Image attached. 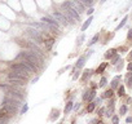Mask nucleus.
Masks as SVG:
<instances>
[{
	"instance_id": "obj_1",
	"label": "nucleus",
	"mask_w": 132,
	"mask_h": 124,
	"mask_svg": "<svg viewBox=\"0 0 132 124\" xmlns=\"http://www.w3.org/2000/svg\"><path fill=\"white\" fill-rule=\"evenodd\" d=\"M16 60H25V61H29V62H31L32 65H35V66L38 67V70L43 69V66H44V56H40V54L32 52V51H21V52L17 54Z\"/></svg>"
},
{
	"instance_id": "obj_2",
	"label": "nucleus",
	"mask_w": 132,
	"mask_h": 124,
	"mask_svg": "<svg viewBox=\"0 0 132 124\" xmlns=\"http://www.w3.org/2000/svg\"><path fill=\"white\" fill-rule=\"evenodd\" d=\"M25 35L31 40L36 43L38 45L39 44H44V32H41L40 30L38 29H34V27H27L25 30Z\"/></svg>"
},
{
	"instance_id": "obj_3",
	"label": "nucleus",
	"mask_w": 132,
	"mask_h": 124,
	"mask_svg": "<svg viewBox=\"0 0 132 124\" xmlns=\"http://www.w3.org/2000/svg\"><path fill=\"white\" fill-rule=\"evenodd\" d=\"M10 69H12V71L21 72V74H26V75L34 74V71H32L24 61H19V62H17V63H12V65H10Z\"/></svg>"
},
{
	"instance_id": "obj_4",
	"label": "nucleus",
	"mask_w": 132,
	"mask_h": 124,
	"mask_svg": "<svg viewBox=\"0 0 132 124\" xmlns=\"http://www.w3.org/2000/svg\"><path fill=\"white\" fill-rule=\"evenodd\" d=\"M62 5H65L66 7V9L69 10V13L74 17V19L76 21V23H78V22H80L82 21V16L79 14V12H78V9H76L74 5H73V3L70 2V0H66V2L62 4Z\"/></svg>"
},
{
	"instance_id": "obj_5",
	"label": "nucleus",
	"mask_w": 132,
	"mask_h": 124,
	"mask_svg": "<svg viewBox=\"0 0 132 124\" xmlns=\"http://www.w3.org/2000/svg\"><path fill=\"white\" fill-rule=\"evenodd\" d=\"M3 105H9V106H13L16 109L19 110V107H22V101L17 100V98H13V97H10V96H5L3 98Z\"/></svg>"
},
{
	"instance_id": "obj_6",
	"label": "nucleus",
	"mask_w": 132,
	"mask_h": 124,
	"mask_svg": "<svg viewBox=\"0 0 132 124\" xmlns=\"http://www.w3.org/2000/svg\"><path fill=\"white\" fill-rule=\"evenodd\" d=\"M52 16L54 17V19H56L57 22H60V25H62V26H70L69 22H68V18L65 17V14L61 12V10H53Z\"/></svg>"
},
{
	"instance_id": "obj_7",
	"label": "nucleus",
	"mask_w": 132,
	"mask_h": 124,
	"mask_svg": "<svg viewBox=\"0 0 132 124\" xmlns=\"http://www.w3.org/2000/svg\"><path fill=\"white\" fill-rule=\"evenodd\" d=\"M18 112V109L13 107V106H9V105H3L2 109H0V114H3L5 116H13L14 114H17Z\"/></svg>"
},
{
	"instance_id": "obj_8",
	"label": "nucleus",
	"mask_w": 132,
	"mask_h": 124,
	"mask_svg": "<svg viewBox=\"0 0 132 124\" xmlns=\"http://www.w3.org/2000/svg\"><path fill=\"white\" fill-rule=\"evenodd\" d=\"M40 22H43V23H47V25H51V26H53V27H56V29H61V25H60V22H57L54 18H52V17H48V16H44V17H41L40 18Z\"/></svg>"
},
{
	"instance_id": "obj_9",
	"label": "nucleus",
	"mask_w": 132,
	"mask_h": 124,
	"mask_svg": "<svg viewBox=\"0 0 132 124\" xmlns=\"http://www.w3.org/2000/svg\"><path fill=\"white\" fill-rule=\"evenodd\" d=\"M30 75H26V74H21V72H16V71H10L8 74V79H18V80H24V82H27L29 80Z\"/></svg>"
},
{
	"instance_id": "obj_10",
	"label": "nucleus",
	"mask_w": 132,
	"mask_h": 124,
	"mask_svg": "<svg viewBox=\"0 0 132 124\" xmlns=\"http://www.w3.org/2000/svg\"><path fill=\"white\" fill-rule=\"evenodd\" d=\"M70 2L73 3V5L78 9V12H79V14L80 16H83L84 14V12H85V7L83 5V3L82 2H79V0H70Z\"/></svg>"
},
{
	"instance_id": "obj_11",
	"label": "nucleus",
	"mask_w": 132,
	"mask_h": 124,
	"mask_svg": "<svg viewBox=\"0 0 132 124\" xmlns=\"http://www.w3.org/2000/svg\"><path fill=\"white\" fill-rule=\"evenodd\" d=\"M85 61H87V58H85V56L83 54V56H80V57L76 60V62H75V65H74V67L76 70H80V69H83V66H84V63H85Z\"/></svg>"
},
{
	"instance_id": "obj_12",
	"label": "nucleus",
	"mask_w": 132,
	"mask_h": 124,
	"mask_svg": "<svg viewBox=\"0 0 132 124\" xmlns=\"http://www.w3.org/2000/svg\"><path fill=\"white\" fill-rule=\"evenodd\" d=\"M8 84H10V85H17V87H25L26 82L18 80V79H8Z\"/></svg>"
},
{
	"instance_id": "obj_13",
	"label": "nucleus",
	"mask_w": 132,
	"mask_h": 124,
	"mask_svg": "<svg viewBox=\"0 0 132 124\" xmlns=\"http://www.w3.org/2000/svg\"><path fill=\"white\" fill-rule=\"evenodd\" d=\"M92 21H93V17L92 16H90L87 18V21H84V23L82 25V27H80V31L82 32H84V31H87V29L91 26V23H92Z\"/></svg>"
},
{
	"instance_id": "obj_14",
	"label": "nucleus",
	"mask_w": 132,
	"mask_h": 124,
	"mask_svg": "<svg viewBox=\"0 0 132 124\" xmlns=\"http://www.w3.org/2000/svg\"><path fill=\"white\" fill-rule=\"evenodd\" d=\"M60 116V110L58 109H52L51 111V115H49V120L51 121H56Z\"/></svg>"
},
{
	"instance_id": "obj_15",
	"label": "nucleus",
	"mask_w": 132,
	"mask_h": 124,
	"mask_svg": "<svg viewBox=\"0 0 132 124\" xmlns=\"http://www.w3.org/2000/svg\"><path fill=\"white\" fill-rule=\"evenodd\" d=\"M54 43H56V41H54L53 38L44 39V45H46V49H47V51H51V49H52V47H53V44H54Z\"/></svg>"
},
{
	"instance_id": "obj_16",
	"label": "nucleus",
	"mask_w": 132,
	"mask_h": 124,
	"mask_svg": "<svg viewBox=\"0 0 132 124\" xmlns=\"http://www.w3.org/2000/svg\"><path fill=\"white\" fill-rule=\"evenodd\" d=\"M73 107H74V102H73V101H68L66 105H65L63 112H65V114H69L70 111H73Z\"/></svg>"
},
{
	"instance_id": "obj_17",
	"label": "nucleus",
	"mask_w": 132,
	"mask_h": 124,
	"mask_svg": "<svg viewBox=\"0 0 132 124\" xmlns=\"http://www.w3.org/2000/svg\"><path fill=\"white\" fill-rule=\"evenodd\" d=\"M93 74V71L92 70H90V69H87V70H84V72H83V75H82V82L84 83L85 80H87V79L88 78H90L91 75Z\"/></svg>"
},
{
	"instance_id": "obj_18",
	"label": "nucleus",
	"mask_w": 132,
	"mask_h": 124,
	"mask_svg": "<svg viewBox=\"0 0 132 124\" xmlns=\"http://www.w3.org/2000/svg\"><path fill=\"white\" fill-rule=\"evenodd\" d=\"M114 56H117V49H109L105 53V58L106 60H110V58H113Z\"/></svg>"
},
{
	"instance_id": "obj_19",
	"label": "nucleus",
	"mask_w": 132,
	"mask_h": 124,
	"mask_svg": "<svg viewBox=\"0 0 132 124\" xmlns=\"http://www.w3.org/2000/svg\"><path fill=\"white\" fill-rule=\"evenodd\" d=\"M79 2H82L85 8H93V5H95V3H96L95 0H79Z\"/></svg>"
},
{
	"instance_id": "obj_20",
	"label": "nucleus",
	"mask_w": 132,
	"mask_h": 124,
	"mask_svg": "<svg viewBox=\"0 0 132 124\" xmlns=\"http://www.w3.org/2000/svg\"><path fill=\"white\" fill-rule=\"evenodd\" d=\"M84 39H85V34L84 32H82L80 35L76 38V47H80L82 44H83V41H84Z\"/></svg>"
},
{
	"instance_id": "obj_21",
	"label": "nucleus",
	"mask_w": 132,
	"mask_h": 124,
	"mask_svg": "<svg viewBox=\"0 0 132 124\" xmlns=\"http://www.w3.org/2000/svg\"><path fill=\"white\" fill-rule=\"evenodd\" d=\"M95 98H96V89H91L90 94H88V97H87V102H92Z\"/></svg>"
},
{
	"instance_id": "obj_22",
	"label": "nucleus",
	"mask_w": 132,
	"mask_h": 124,
	"mask_svg": "<svg viewBox=\"0 0 132 124\" xmlns=\"http://www.w3.org/2000/svg\"><path fill=\"white\" fill-rule=\"evenodd\" d=\"M126 83H127V85L129 88L132 87V71H129V72L126 74Z\"/></svg>"
},
{
	"instance_id": "obj_23",
	"label": "nucleus",
	"mask_w": 132,
	"mask_h": 124,
	"mask_svg": "<svg viewBox=\"0 0 132 124\" xmlns=\"http://www.w3.org/2000/svg\"><path fill=\"white\" fill-rule=\"evenodd\" d=\"M98 39H100V34H96V35L91 39V41L88 43V47H92V45H95V44L98 41Z\"/></svg>"
},
{
	"instance_id": "obj_24",
	"label": "nucleus",
	"mask_w": 132,
	"mask_h": 124,
	"mask_svg": "<svg viewBox=\"0 0 132 124\" xmlns=\"http://www.w3.org/2000/svg\"><path fill=\"white\" fill-rule=\"evenodd\" d=\"M95 109H96V104L93 102V101H92V102H88V105H87V112H93L95 111Z\"/></svg>"
},
{
	"instance_id": "obj_25",
	"label": "nucleus",
	"mask_w": 132,
	"mask_h": 124,
	"mask_svg": "<svg viewBox=\"0 0 132 124\" xmlns=\"http://www.w3.org/2000/svg\"><path fill=\"white\" fill-rule=\"evenodd\" d=\"M113 94H114V91H113L112 88H110V89H107V91H105V92H104V94H102V97H101V98H110Z\"/></svg>"
},
{
	"instance_id": "obj_26",
	"label": "nucleus",
	"mask_w": 132,
	"mask_h": 124,
	"mask_svg": "<svg viewBox=\"0 0 132 124\" xmlns=\"http://www.w3.org/2000/svg\"><path fill=\"white\" fill-rule=\"evenodd\" d=\"M127 21H128V16H124V17H123V19L120 21V23L117 26V30H115V31H118V30H120V29H122V27L126 25V22H127Z\"/></svg>"
},
{
	"instance_id": "obj_27",
	"label": "nucleus",
	"mask_w": 132,
	"mask_h": 124,
	"mask_svg": "<svg viewBox=\"0 0 132 124\" xmlns=\"http://www.w3.org/2000/svg\"><path fill=\"white\" fill-rule=\"evenodd\" d=\"M106 66H107V62H104V63H101L100 66L97 67V70H96V74H101L105 69H106Z\"/></svg>"
},
{
	"instance_id": "obj_28",
	"label": "nucleus",
	"mask_w": 132,
	"mask_h": 124,
	"mask_svg": "<svg viewBox=\"0 0 132 124\" xmlns=\"http://www.w3.org/2000/svg\"><path fill=\"white\" fill-rule=\"evenodd\" d=\"M119 80H120V76H119V75H118V76H115V78L113 79V82H112V89H115V88L118 87Z\"/></svg>"
},
{
	"instance_id": "obj_29",
	"label": "nucleus",
	"mask_w": 132,
	"mask_h": 124,
	"mask_svg": "<svg viewBox=\"0 0 132 124\" xmlns=\"http://www.w3.org/2000/svg\"><path fill=\"white\" fill-rule=\"evenodd\" d=\"M8 123H9V116L0 114V124H8Z\"/></svg>"
},
{
	"instance_id": "obj_30",
	"label": "nucleus",
	"mask_w": 132,
	"mask_h": 124,
	"mask_svg": "<svg viewBox=\"0 0 132 124\" xmlns=\"http://www.w3.org/2000/svg\"><path fill=\"white\" fill-rule=\"evenodd\" d=\"M27 111H29V105L27 104H24V105H22V107H21V110H19V114L24 115V114H26Z\"/></svg>"
},
{
	"instance_id": "obj_31",
	"label": "nucleus",
	"mask_w": 132,
	"mask_h": 124,
	"mask_svg": "<svg viewBox=\"0 0 132 124\" xmlns=\"http://www.w3.org/2000/svg\"><path fill=\"white\" fill-rule=\"evenodd\" d=\"M126 112H127V106L126 105H122L119 109V115H126Z\"/></svg>"
},
{
	"instance_id": "obj_32",
	"label": "nucleus",
	"mask_w": 132,
	"mask_h": 124,
	"mask_svg": "<svg viewBox=\"0 0 132 124\" xmlns=\"http://www.w3.org/2000/svg\"><path fill=\"white\" fill-rule=\"evenodd\" d=\"M70 67H71V66H69V65H68V66H63L62 69H60V70H58V75H62L65 71H68V70L70 69Z\"/></svg>"
},
{
	"instance_id": "obj_33",
	"label": "nucleus",
	"mask_w": 132,
	"mask_h": 124,
	"mask_svg": "<svg viewBox=\"0 0 132 124\" xmlns=\"http://www.w3.org/2000/svg\"><path fill=\"white\" fill-rule=\"evenodd\" d=\"M79 76H80V71L79 70H76L74 74H73V76H71V79H73V80L75 82L76 80V79H79Z\"/></svg>"
},
{
	"instance_id": "obj_34",
	"label": "nucleus",
	"mask_w": 132,
	"mask_h": 124,
	"mask_svg": "<svg viewBox=\"0 0 132 124\" xmlns=\"http://www.w3.org/2000/svg\"><path fill=\"white\" fill-rule=\"evenodd\" d=\"M119 61H120V57H119V56H114V57L112 58V62H110V63H112V65H117Z\"/></svg>"
},
{
	"instance_id": "obj_35",
	"label": "nucleus",
	"mask_w": 132,
	"mask_h": 124,
	"mask_svg": "<svg viewBox=\"0 0 132 124\" xmlns=\"http://www.w3.org/2000/svg\"><path fill=\"white\" fill-rule=\"evenodd\" d=\"M118 96H119V97L124 96V87H123V85H120V87L118 88Z\"/></svg>"
},
{
	"instance_id": "obj_36",
	"label": "nucleus",
	"mask_w": 132,
	"mask_h": 124,
	"mask_svg": "<svg viewBox=\"0 0 132 124\" xmlns=\"http://www.w3.org/2000/svg\"><path fill=\"white\" fill-rule=\"evenodd\" d=\"M106 82H107V79H106L105 76H102V78H101V80H100V84H98V87H101V88L105 87V85H106Z\"/></svg>"
},
{
	"instance_id": "obj_37",
	"label": "nucleus",
	"mask_w": 132,
	"mask_h": 124,
	"mask_svg": "<svg viewBox=\"0 0 132 124\" xmlns=\"http://www.w3.org/2000/svg\"><path fill=\"white\" fill-rule=\"evenodd\" d=\"M80 106H82V104H80V102H76V104H74V107H73V110H74L75 112H78V111L80 110Z\"/></svg>"
},
{
	"instance_id": "obj_38",
	"label": "nucleus",
	"mask_w": 132,
	"mask_h": 124,
	"mask_svg": "<svg viewBox=\"0 0 132 124\" xmlns=\"http://www.w3.org/2000/svg\"><path fill=\"white\" fill-rule=\"evenodd\" d=\"M93 102L96 104V106H100L101 102H102V98H101V97H96V98L93 100Z\"/></svg>"
},
{
	"instance_id": "obj_39",
	"label": "nucleus",
	"mask_w": 132,
	"mask_h": 124,
	"mask_svg": "<svg viewBox=\"0 0 132 124\" xmlns=\"http://www.w3.org/2000/svg\"><path fill=\"white\" fill-rule=\"evenodd\" d=\"M93 53H95V51H93V49H88V51H87V53L84 54V56H85V58H90Z\"/></svg>"
},
{
	"instance_id": "obj_40",
	"label": "nucleus",
	"mask_w": 132,
	"mask_h": 124,
	"mask_svg": "<svg viewBox=\"0 0 132 124\" xmlns=\"http://www.w3.org/2000/svg\"><path fill=\"white\" fill-rule=\"evenodd\" d=\"M88 94H90V89H87V91H84V92H83V94H82V98H83V101H87V97H88Z\"/></svg>"
},
{
	"instance_id": "obj_41",
	"label": "nucleus",
	"mask_w": 132,
	"mask_h": 124,
	"mask_svg": "<svg viewBox=\"0 0 132 124\" xmlns=\"http://www.w3.org/2000/svg\"><path fill=\"white\" fill-rule=\"evenodd\" d=\"M105 107H100V109H98V111H97V114L98 115H100V116H102V115H105Z\"/></svg>"
},
{
	"instance_id": "obj_42",
	"label": "nucleus",
	"mask_w": 132,
	"mask_h": 124,
	"mask_svg": "<svg viewBox=\"0 0 132 124\" xmlns=\"http://www.w3.org/2000/svg\"><path fill=\"white\" fill-rule=\"evenodd\" d=\"M112 121H113V124H119V118H118V115H114V116L112 118Z\"/></svg>"
},
{
	"instance_id": "obj_43",
	"label": "nucleus",
	"mask_w": 132,
	"mask_h": 124,
	"mask_svg": "<svg viewBox=\"0 0 132 124\" xmlns=\"http://www.w3.org/2000/svg\"><path fill=\"white\" fill-rule=\"evenodd\" d=\"M85 12H87V14H88V16H92V14H93V12H95V9H93V8H88V10H85Z\"/></svg>"
},
{
	"instance_id": "obj_44",
	"label": "nucleus",
	"mask_w": 132,
	"mask_h": 124,
	"mask_svg": "<svg viewBox=\"0 0 132 124\" xmlns=\"http://www.w3.org/2000/svg\"><path fill=\"white\" fill-rule=\"evenodd\" d=\"M127 38H128L129 40H132V30H129V31H128V34H127Z\"/></svg>"
},
{
	"instance_id": "obj_45",
	"label": "nucleus",
	"mask_w": 132,
	"mask_h": 124,
	"mask_svg": "<svg viewBox=\"0 0 132 124\" xmlns=\"http://www.w3.org/2000/svg\"><path fill=\"white\" fill-rule=\"evenodd\" d=\"M127 69H128V71H132V62H128V65H127Z\"/></svg>"
},
{
	"instance_id": "obj_46",
	"label": "nucleus",
	"mask_w": 132,
	"mask_h": 124,
	"mask_svg": "<svg viewBox=\"0 0 132 124\" xmlns=\"http://www.w3.org/2000/svg\"><path fill=\"white\" fill-rule=\"evenodd\" d=\"M38 80H39V76H35L34 79H32V82H31V83H32V84H35V83H36Z\"/></svg>"
},
{
	"instance_id": "obj_47",
	"label": "nucleus",
	"mask_w": 132,
	"mask_h": 124,
	"mask_svg": "<svg viewBox=\"0 0 132 124\" xmlns=\"http://www.w3.org/2000/svg\"><path fill=\"white\" fill-rule=\"evenodd\" d=\"M126 123H127V124H128V123H132V118H127V119H126Z\"/></svg>"
},
{
	"instance_id": "obj_48",
	"label": "nucleus",
	"mask_w": 132,
	"mask_h": 124,
	"mask_svg": "<svg viewBox=\"0 0 132 124\" xmlns=\"http://www.w3.org/2000/svg\"><path fill=\"white\" fill-rule=\"evenodd\" d=\"M106 2H107V0H101L100 3H101V4H104V3H106Z\"/></svg>"
},
{
	"instance_id": "obj_49",
	"label": "nucleus",
	"mask_w": 132,
	"mask_h": 124,
	"mask_svg": "<svg viewBox=\"0 0 132 124\" xmlns=\"http://www.w3.org/2000/svg\"><path fill=\"white\" fill-rule=\"evenodd\" d=\"M129 60H132V52H131V54H129Z\"/></svg>"
},
{
	"instance_id": "obj_50",
	"label": "nucleus",
	"mask_w": 132,
	"mask_h": 124,
	"mask_svg": "<svg viewBox=\"0 0 132 124\" xmlns=\"http://www.w3.org/2000/svg\"><path fill=\"white\" fill-rule=\"evenodd\" d=\"M95 2H96V0H95Z\"/></svg>"
}]
</instances>
